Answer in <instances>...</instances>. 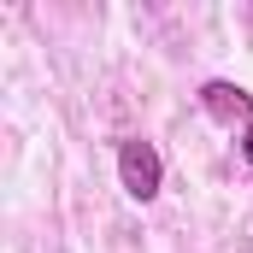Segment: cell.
Returning a JSON list of instances; mask_svg holds the SVG:
<instances>
[{"label":"cell","instance_id":"cell-1","mask_svg":"<svg viewBox=\"0 0 253 253\" xmlns=\"http://www.w3.org/2000/svg\"><path fill=\"white\" fill-rule=\"evenodd\" d=\"M118 177H124L129 200H153L159 183H165V159L153 141H118Z\"/></svg>","mask_w":253,"mask_h":253},{"label":"cell","instance_id":"cell-2","mask_svg":"<svg viewBox=\"0 0 253 253\" xmlns=\"http://www.w3.org/2000/svg\"><path fill=\"white\" fill-rule=\"evenodd\" d=\"M200 106H206L218 124H230V129H236V124L248 129L253 124V94L236 88V83H206V88H200Z\"/></svg>","mask_w":253,"mask_h":253},{"label":"cell","instance_id":"cell-3","mask_svg":"<svg viewBox=\"0 0 253 253\" xmlns=\"http://www.w3.org/2000/svg\"><path fill=\"white\" fill-rule=\"evenodd\" d=\"M242 159H248V165H253V124L242 129Z\"/></svg>","mask_w":253,"mask_h":253}]
</instances>
